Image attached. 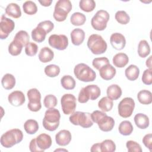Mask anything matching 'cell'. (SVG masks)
<instances>
[{"mask_svg": "<svg viewBox=\"0 0 152 152\" xmlns=\"http://www.w3.org/2000/svg\"><path fill=\"white\" fill-rule=\"evenodd\" d=\"M23 139V132L17 128L12 129L4 133L1 137V144L5 148H11L20 143Z\"/></svg>", "mask_w": 152, "mask_h": 152, "instance_id": "cell-1", "label": "cell"}, {"mask_svg": "<svg viewBox=\"0 0 152 152\" xmlns=\"http://www.w3.org/2000/svg\"><path fill=\"white\" fill-rule=\"evenodd\" d=\"M61 115L59 111L55 108L48 109L45 113L43 126L49 131H55L59 125Z\"/></svg>", "mask_w": 152, "mask_h": 152, "instance_id": "cell-2", "label": "cell"}, {"mask_svg": "<svg viewBox=\"0 0 152 152\" xmlns=\"http://www.w3.org/2000/svg\"><path fill=\"white\" fill-rule=\"evenodd\" d=\"M74 73L76 78L83 82L93 81L96 77L94 70L84 63L76 65L74 68Z\"/></svg>", "mask_w": 152, "mask_h": 152, "instance_id": "cell-3", "label": "cell"}, {"mask_svg": "<svg viewBox=\"0 0 152 152\" xmlns=\"http://www.w3.org/2000/svg\"><path fill=\"white\" fill-rule=\"evenodd\" d=\"M87 47L93 54L100 55L106 52L107 45L102 36L93 34L88 39Z\"/></svg>", "mask_w": 152, "mask_h": 152, "instance_id": "cell-4", "label": "cell"}, {"mask_svg": "<svg viewBox=\"0 0 152 152\" xmlns=\"http://www.w3.org/2000/svg\"><path fill=\"white\" fill-rule=\"evenodd\" d=\"M72 4L69 0H59L56 2L53 14L54 19L62 22L66 20L68 13L72 10Z\"/></svg>", "mask_w": 152, "mask_h": 152, "instance_id": "cell-5", "label": "cell"}, {"mask_svg": "<svg viewBox=\"0 0 152 152\" xmlns=\"http://www.w3.org/2000/svg\"><path fill=\"white\" fill-rule=\"evenodd\" d=\"M69 120L73 125H80L84 128H90L93 125L91 113L88 112L77 111L71 115Z\"/></svg>", "mask_w": 152, "mask_h": 152, "instance_id": "cell-6", "label": "cell"}, {"mask_svg": "<svg viewBox=\"0 0 152 152\" xmlns=\"http://www.w3.org/2000/svg\"><path fill=\"white\" fill-rule=\"evenodd\" d=\"M109 20V14L105 10H99L93 17L91 24L93 28L98 31L104 30L107 27V23Z\"/></svg>", "mask_w": 152, "mask_h": 152, "instance_id": "cell-7", "label": "cell"}, {"mask_svg": "<svg viewBox=\"0 0 152 152\" xmlns=\"http://www.w3.org/2000/svg\"><path fill=\"white\" fill-rule=\"evenodd\" d=\"M27 95L28 99L27 107L31 112H38L42 107L41 94L36 88H31L28 90Z\"/></svg>", "mask_w": 152, "mask_h": 152, "instance_id": "cell-8", "label": "cell"}, {"mask_svg": "<svg viewBox=\"0 0 152 152\" xmlns=\"http://www.w3.org/2000/svg\"><path fill=\"white\" fill-rule=\"evenodd\" d=\"M135 102L131 97L124 98L118 104V113L124 118L130 117L135 108Z\"/></svg>", "mask_w": 152, "mask_h": 152, "instance_id": "cell-9", "label": "cell"}, {"mask_svg": "<svg viewBox=\"0 0 152 152\" xmlns=\"http://www.w3.org/2000/svg\"><path fill=\"white\" fill-rule=\"evenodd\" d=\"M75 97L72 94H65L61 99L62 111L65 115H71L74 112L77 106Z\"/></svg>", "mask_w": 152, "mask_h": 152, "instance_id": "cell-10", "label": "cell"}, {"mask_svg": "<svg viewBox=\"0 0 152 152\" xmlns=\"http://www.w3.org/2000/svg\"><path fill=\"white\" fill-rule=\"evenodd\" d=\"M49 45L59 50H65L68 46V39L64 34H52L48 39Z\"/></svg>", "mask_w": 152, "mask_h": 152, "instance_id": "cell-11", "label": "cell"}, {"mask_svg": "<svg viewBox=\"0 0 152 152\" xmlns=\"http://www.w3.org/2000/svg\"><path fill=\"white\" fill-rule=\"evenodd\" d=\"M15 27L14 22L10 18L6 17L4 14L1 16L0 23V38L2 40L8 37Z\"/></svg>", "mask_w": 152, "mask_h": 152, "instance_id": "cell-12", "label": "cell"}, {"mask_svg": "<svg viewBox=\"0 0 152 152\" xmlns=\"http://www.w3.org/2000/svg\"><path fill=\"white\" fill-rule=\"evenodd\" d=\"M110 43L115 49L121 50L125 46L126 39L125 36L121 33H114L110 36Z\"/></svg>", "mask_w": 152, "mask_h": 152, "instance_id": "cell-13", "label": "cell"}, {"mask_svg": "<svg viewBox=\"0 0 152 152\" xmlns=\"http://www.w3.org/2000/svg\"><path fill=\"white\" fill-rule=\"evenodd\" d=\"M9 103L13 106L18 107L23 105L25 101L26 98L24 93L19 90H16L11 92L8 96Z\"/></svg>", "mask_w": 152, "mask_h": 152, "instance_id": "cell-14", "label": "cell"}, {"mask_svg": "<svg viewBox=\"0 0 152 152\" xmlns=\"http://www.w3.org/2000/svg\"><path fill=\"white\" fill-rule=\"evenodd\" d=\"M72 139L71 132L66 129H62L59 131L55 135V141L60 146H66L69 144Z\"/></svg>", "mask_w": 152, "mask_h": 152, "instance_id": "cell-15", "label": "cell"}, {"mask_svg": "<svg viewBox=\"0 0 152 152\" xmlns=\"http://www.w3.org/2000/svg\"><path fill=\"white\" fill-rule=\"evenodd\" d=\"M99 129L104 132H109L112 130L115 126V120L107 115L103 116L97 123Z\"/></svg>", "mask_w": 152, "mask_h": 152, "instance_id": "cell-16", "label": "cell"}, {"mask_svg": "<svg viewBox=\"0 0 152 152\" xmlns=\"http://www.w3.org/2000/svg\"><path fill=\"white\" fill-rule=\"evenodd\" d=\"M36 141L38 147L43 151L50 148L52 143L50 136L45 133L39 135L36 138Z\"/></svg>", "mask_w": 152, "mask_h": 152, "instance_id": "cell-17", "label": "cell"}, {"mask_svg": "<svg viewBox=\"0 0 152 152\" xmlns=\"http://www.w3.org/2000/svg\"><path fill=\"white\" fill-rule=\"evenodd\" d=\"M99 71L100 76L104 80H112L115 77L116 73V70L115 68L110 64L104 65L101 68H100Z\"/></svg>", "mask_w": 152, "mask_h": 152, "instance_id": "cell-18", "label": "cell"}, {"mask_svg": "<svg viewBox=\"0 0 152 152\" xmlns=\"http://www.w3.org/2000/svg\"><path fill=\"white\" fill-rule=\"evenodd\" d=\"M71 39L72 43L75 46H79L83 43L85 38V32L83 30L77 28L71 33Z\"/></svg>", "mask_w": 152, "mask_h": 152, "instance_id": "cell-19", "label": "cell"}, {"mask_svg": "<svg viewBox=\"0 0 152 152\" xmlns=\"http://www.w3.org/2000/svg\"><path fill=\"white\" fill-rule=\"evenodd\" d=\"M134 122L136 126L140 129H145L147 128L150 124V121L148 117L141 113H137L134 116Z\"/></svg>", "mask_w": 152, "mask_h": 152, "instance_id": "cell-20", "label": "cell"}, {"mask_svg": "<svg viewBox=\"0 0 152 152\" xmlns=\"http://www.w3.org/2000/svg\"><path fill=\"white\" fill-rule=\"evenodd\" d=\"M38 57L40 62L43 63H47L53 59L54 53L49 48L44 47L40 49Z\"/></svg>", "mask_w": 152, "mask_h": 152, "instance_id": "cell-21", "label": "cell"}, {"mask_svg": "<svg viewBox=\"0 0 152 152\" xmlns=\"http://www.w3.org/2000/svg\"><path fill=\"white\" fill-rule=\"evenodd\" d=\"M112 62L115 66L123 68L128 63L129 58L125 53H118L113 57Z\"/></svg>", "mask_w": 152, "mask_h": 152, "instance_id": "cell-22", "label": "cell"}, {"mask_svg": "<svg viewBox=\"0 0 152 152\" xmlns=\"http://www.w3.org/2000/svg\"><path fill=\"white\" fill-rule=\"evenodd\" d=\"M122 93L121 88L117 84H112L109 86L106 90L107 97L112 100H116L120 98Z\"/></svg>", "mask_w": 152, "mask_h": 152, "instance_id": "cell-23", "label": "cell"}, {"mask_svg": "<svg viewBox=\"0 0 152 152\" xmlns=\"http://www.w3.org/2000/svg\"><path fill=\"white\" fill-rule=\"evenodd\" d=\"M5 13L8 15L18 18L21 16V11L20 6L15 3H10L5 8Z\"/></svg>", "mask_w": 152, "mask_h": 152, "instance_id": "cell-24", "label": "cell"}, {"mask_svg": "<svg viewBox=\"0 0 152 152\" xmlns=\"http://www.w3.org/2000/svg\"><path fill=\"white\" fill-rule=\"evenodd\" d=\"M139 74L140 69L138 67L135 65H130L125 71V75L126 78L130 81L137 80L139 77Z\"/></svg>", "mask_w": 152, "mask_h": 152, "instance_id": "cell-25", "label": "cell"}, {"mask_svg": "<svg viewBox=\"0 0 152 152\" xmlns=\"http://www.w3.org/2000/svg\"><path fill=\"white\" fill-rule=\"evenodd\" d=\"M15 83L16 81L14 76L9 73L5 74L1 80L2 86L5 90L12 89L15 86Z\"/></svg>", "mask_w": 152, "mask_h": 152, "instance_id": "cell-26", "label": "cell"}, {"mask_svg": "<svg viewBox=\"0 0 152 152\" xmlns=\"http://www.w3.org/2000/svg\"><path fill=\"white\" fill-rule=\"evenodd\" d=\"M137 99L142 104H150L152 102V94L149 90H142L138 93Z\"/></svg>", "mask_w": 152, "mask_h": 152, "instance_id": "cell-27", "label": "cell"}, {"mask_svg": "<svg viewBox=\"0 0 152 152\" xmlns=\"http://www.w3.org/2000/svg\"><path fill=\"white\" fill-rule=\"evenodd\" d=\"M46 32L41 27L37 26L34 28L31 33L32 39L38 43H41L45 40Z\"/></svg>", "mask_w": 152, "mask_h": 152, "instance_id": "cell-28", "label": "cell"}, {"mask_svg": "<svg viewBox=\"0 0 152 152\" xmlns=\"http://www.w3.org/2000/svg\"><path fill=\"white\" fill-rule=\"evenodd\" d=\"M134 128L131 122L129 121H124L119 125L118 130L119 133L124 136H128L132 134Z\"/></svg>", "mask_w": 152, "mask_h": 152, "instance_id": "cell-29", "label": "cell"}, {"mask_svg": "<svg viewBox=\"0 0 152 152\" xmlns=\"http://www.w3.org/2000/svg\"><path fill=\"white\" fill-rule=\"evenodd\" d=\"M113 106V100L107 96L102 97L98 102V107L102 112H107L111 110Z\"/></svg>", "mask_w": 152, "mask_h": 152, "instance_id": "cell-30", "label": "cell"}, {"mask_svg": "<svg viewBox=\"0 0 152 152\" xmlns=\"http://www.w3.org/2000/svg\"><path fill=\"white\" fill-rule=\"evenodd\" d=\"M150 47L145 40H141L138 45V54L141 58H145L150 53Z\"/></svg>", "mask_w": 152, "mask_h": 152, "instance_id": "cell-31", "label": "cell"}, {"mask_svg": "<svg viewBox=\"0 0 152 152\" xmlns=\"http://www.w3.org/2000/svg\"><path fill=\"white\" fill-rule=\"evenodd\" d=\"M24 128L28 134H34L39 130L38 122L34 119H28L24 124Z\"/></svg>", "mask_w": 152, "mask_h": 152, "instance_id": "cell-32", "label": "cell"}, {"mask_svg": "<svg viewBox=\"0 0 152 152\" xmlns=\"http://www.w3.org/2000/svg\"><path fill=\"white\" fill-rule=\"evenodd\" d=\"M61 84L62 87L65 90H72L75 88L76 83L72 76L65 75L61 78Z\"/></svg>", "mask_w": 152, "mask_h": 152, "instance_id": "cell-33", "label": "cell"}, {"mask_svg": "<svg viewBox=\"0 0 152 152\" xmlns=\"http://www.w3.org/2000/svg\"><path fill=\"white\" fill-rule=\"evenodd\" d=\"M86 21V15L80 12H76L73 13L70 18V21L71 24L75 26H80L83 25Z\"/></svg>", "mask_w": 152, "mask_h": 152, "instance_id": "cell-34", "label": "cell"}, {"mask_svg": "<svg viewBox=\"0 0 152 152\" xmlns=\"http://www.w3.org/2000/svg\"><path fill=\"white\" fill-rule=\"evenodd\" d=\"M85 88L89 95L90 99L91 100H94L97 99L100 96L101 90L99 87L97 85H88L86 87H85Z\"/></svg>", "mask_w": 152, "mask_h": 152, "instance_id": "cell-35", "label": "cell"}, {"mask_svg": "<svg viewBox=\"0 0 152 152\" xmlns=\"http://www.w3.org/2000/svg\"><path fill=\"white\" fill-rule=\"evenodd\" d=\"M14 40L22 44L23 46H26L29 43L30 37L26 31L20 30L16 33Z\"/></svg>", "mask_w": 152, "mask_h": 152, "instance_id": "cell-36", "label": "cell"}, {"mask_svg": "<svg viewBox=\"0 0 152 152\" xmlns=\"http://www.w3.org/2000/svg\"><path fill=\"white\" fill-rule=\"evenodd\" d=\"M23 47L22 44L13 40L8 46V52L12 56H17L21 53Z\"/></svg>", "mask_w": 152, "mask_h": 152, "instance_id": "cell-37", "label": "cell"}, {"mask_svg": "<svg viewBox=\"0 0 152 152\" xmlns=\"http://www.w3.org/2000/svg\"><path fill=\"white\" fill-rule=\"evenodd\" d=\"M23 9L24 12L30 15L35 14L37 11L36 4L31 1H27L23 4Z\"/></svg>", "mask_w": 152, "mask_h": 152, "instance_id": "cell-38", "label": "cell"}, {"mask_svg": "<svg viewBox=\"0 0 152 152\" xmlns=\"http://www.w3.org/2000/svg\"><path fill=\"white\" fill-rule=\"evenodd\" d=\"M79 7L84 12H89L93 11L96 7V2L93 0H81Z\"/></svg>", "mask_w": 152, "mask_h": 152, "instance_id": "cell-39", "label": "cell"}, {"mask_svg": "<svg viewBox=\"0 0 152 152\" xmlns=\"http://www.w3.org/2000/svg\"><path fill=\"white\" fill-rule=\"evenodd\" d=\"M45 74L49 77H55L60 73V68L55 64L47 65L44 69Z\"/></svg>", "mask_w": 152, "mask_h": 152, "instance_id": "cell-40", "label": "cell"}, {"mask_svg": "<svg viewBox=\"0 0 152 152\" xmlns=\"http://www.w3.org/2000/svg\"><path fill=\"white\" fill-rule=\"evenodd\" d=\"M102 152H113L116 150V145L112 140H105L100 142Z\"/></svg>", "mask_w": 152, "mask_h": 152, "instance_id": "cell-41", "label": "cell"}, {"mask_svg": "<svg viewBox=\"0 0 152 152\" xmlns=\"http://www.w3.org/2000/svg\"><path fill=\"white\" fill-rule=\"evenodd\" d=\"M115 18L117 22L121 24H126L130 21V17L129 15L125 11H118L115 15Z\"/></svg>", "mask_w": 152, "mask_h": 152, "instance_id": "cell-42", "label": "cell"}, {"mask_svg": "<svg viewBox=\"0 0 152 152\" xmlns=\"http://www.w3.org/2000/svg\"><path fill=\"white\" fill-rule=\"evenodd\" d=\"M57 98L53 94H48L44 98L43 104L47 109L54 108L57 105Z\"/></svg>", "mask_w": 152, "mask_h": 152, "instance_id": "cell-43", "label": "cell"}, {"mask_svg": "<svg viewBox=\"0 0 152 152\" xmlns=\"http://www.w3.org/2000/svg\"><path fill=\"white\" fill-rule=\"evenodd\" d=\"M109 63L108 58L106 57H101V58H96L92 61L93 66L97 69L99 70L104 65H106Z\"/></svg>", "mask_w": 152, "mask_h": 152, "instance_id": "cell-44", "label": "cell"}, {"mask_svg": "<svg viewBox=\"0 0 152 152\" xmlns=\"http://www.w3.org/2000/svg\"><path fill=\"white\" fill-rule=\"evenodd\" d=\"M38 51L37 45L33 42H29L25 46V53L27 56H33L37 54Z\"/></svg>", "mask_w": 152, "mask_h": 152, "instance_id": "cell-45", "label": "cell"}, {"mask_svg": "<svg viewBox=\"0 0 152 152\" xmlns=\"http://www.w3.org/2000/svg\"><path fill=\"white\" fill-rule=\"evenodd\" d=\"M126 147L129 152H141L142 148L141 145L136 141L129 140L126 143Z\"/></svg>", "mask_w": 152, "mask_h": 152, "instance_id": "cell-46", "label": "cell"}, {"mask_svg": "<svg viewBox=\"0 0 152 152\" xmlns=\"http://www.w3.org/2000/svg\"><path fill=\"white\" fill-rule=\"evenodd\" d=\"M37 26L43 28L48 34L53 29L54 24L50 20H45L40 22Z\"/></svg>", "mask_w": 152, "mask_h": 152, "instance_id": "cell-47", "label": "cell"}, {"mask_svg": "<svg viewBox=\"0 0 152 152\" xmlns=\"http://www.w3.org/2000/svg\"><path fill=\"white\" fill-rule=\"evenodd\" d=\"M151 68L146 69L142 75V81L145 85H151L152 84V76H151Z\"/></svg>", "mask_w": 152, "mask_h": 152, "instance_id": "cell-48", "label": "cell"}, {"mask_svg": "<svg viewBox=\"0 0 152 152\" xmlns=\"http://www.w3.org/2000/svg\"><path fill=\"white\" fill-rule=\"evenodd\" d=\"M90 100L89 95L86 90L85 87H83L78 94V101L81 103H87Z\"/></svg>", "mask_w": 152, "mask_h": 152, "instance_id": "cell-49", "label": "cell"}, {"mask_svg": "<svg viewBox=\"0 0 152 152\" xmlns=\"http://www.w3.org/2000/svg\"><path fill=\"white\" fill-rule=\"evenodd\" d=\"M142 142L144 145L150 151L152 150V134H147L144 135L142 138Z\"/></svg>", "mask_w": 152, "mask_h": 152, "instance_id": "cell-50", "label": "cell"}, {"mask_svg": "<svg viewBox=\"0 0 152 152\" xmlns=\"http://www.w3.org/2000/svg\"><path fill=\"white\" fill-rule=\"evenodd\" d=\"M107 114L105 112L100 111V110H94L91 113V117L93 122L97 123L98 121L104 116L106 115Z\"/></svg>", "mask_w": 152, "mask_h": 152, "instance_id": "cell-51", "label": "cell"}, {"mask_svg": "<svg viewBox=\"0 0 152 152\" xmlns=\"http://www.w3.org/2000/svg\"><path fill=\"white\" fill-rule=\"evenodd\" d=\"M29 149H30V151L31 152H42V151H43L38 147V146L36 144V138H33L30 141V144H29Z\"/></svg>", "mask_w": 152, "mask_h": 152, "instance_id": "cell-52", "label": "cell"}, {"mask_svg": "<svg viewBox=\"0 0 152 152\" xmlns=\"http://www.w3.org/2000/svg\"><path fill=\"white\" fill-rule=\"evenodd\" d=\"M90 151L91 152H95V151H101V147H100V143H96L94 144L90 149Z\"/></svg>", "mask_w": 152, "mask_h": 152, "instance_id": "cell-53", "label": "cell"}, {"mask_svg": "<svg viewBox=\"0 0 152 152\" xmlns=\"http://www.w3.org/2000/svg\"><path fill=\"white\" fill-rule=\"evenodd\" d=\"M39 3L44 7H49L51 5L52 1V0H43V1H39Z\"/></svg>", "mask_w": 152, "mask_h": 152, "instance_id": "cell-54", "label": "cell"}, {"mask_svg": "<svg viewBox=\"0 0 152 152\" xmlns=\"http://www.w3.org/2000/svg\"><path fill=\"white\" fill-rule=\"evenodd\" d=\"M151 58L152 56H150L149 58L146 60L145 64L148 67V68H151Z\"/></svg>", "mask_w": 152, "mask_h": 152, "instance_id": "cell-55", "label": "cell"}, {"mask_svg": "<svg viewBox=\"0 0 152 152\" xmlns=\"http://www.w3.org/2000/svg\"><path fill=\"white\" fill-rule=\"evenodd\" d=\"M61 150H62V151L64 150V151H68V150H65V149H56V150H55V151H61Z\"/></svg>", "mask_w": 152, "mask_h": 152, "instance_id": "cell-56", "label": "cell"}]
</instances>
